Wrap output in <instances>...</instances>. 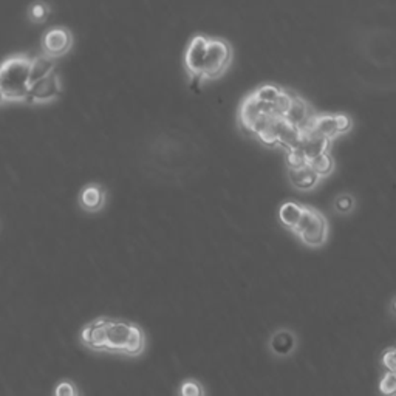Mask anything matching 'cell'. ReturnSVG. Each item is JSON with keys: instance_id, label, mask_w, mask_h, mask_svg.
<instances>
[{"instance_id": "obj_20", "label": "cell", "mask_w": 396, "mask_h": 396, "mask_svg": "<svg viewBox=\"0 0 396 396\" xmlns=\"http://www.w3.org/2000/svg\"><path fill=\"white\" fill-rule=\"evenodd\" d=\"M392 306H393V311L396 313V299H395V301H393V305H392Z\"/></svg>"}, {"instance_id": "obj_9", "label": "cell", "mask_w": 396, "mask_h": 396, "mask_svg": "<svg viewBox=\"0 0 396 396\" xmlns=\"http://www.w3.org/2000/svg\"><path fill=\"white\" fill-rule=\"evenodd\" d=\"M206 43H208V36L197 34L196 38H192L186 48V53H184V67H186V72L192 77V81L196 82L200 75L201 60H203L205 51H206Z\"/></svg>"}, {"instance_id": "obj_6", "label": "cell", "mask_w": 396, "mask_h": 396, "mask_svg": "<svg viewBox=\"0 0 396 396\" xmlns=\"http://www.w3.org/2000/svg\"><path fill=\"white\" fill-rule=\"evenodd\" d=\"M109 191L101 183H87L77 193V205L87 214H100L107 205Z\"/></svg>"}, {"instance_id": "obj_14", "label": "cell", "mask_w": 396, "mask_h": 396, "mask_svg": "<svg viewBox=\"0 0 396 396\" xmlns=\"http://www.w3.org/2000/svg\"><path fill=\"white\" fill-rule=\"evenodd\" d=\"M53 395L55 396H79L81 390L77 389V385L70 381V380H63L56 384L55 389H53Z\"/></svg>"}, {"instance_id": "obj_16", "label": "cell", "mask_w": 396, "mask_h": 396, "mask_svg": "<svg viewBox=\"0 0 396 396\" xmlns=\"http://www.w3.org/2000/svg\"><path fill=\"white\" fill-rule=\"evenodd\" d=\"M380 389L385 395H396V373L387 372L380 384Z\"/></svg>"}, {"instance_id": "obj_17", "label": "cell", "mask_w": 396, "mask_h": 396, "mask_svg": "<svg viewBox=\"0 0 396 396\" xmlns=\"http://www.w3.org/2000/svg\"><path fill=\"white\" fill-rule=\"evenodd\" d=\"M180 395L184 396H198V395H203V389H201L200 384L196 381H184L180 387Z\"/></svg>"}, {"instance_id": "obj_8", "label": "cell", "mask_w": 396, "mask_h": 396, "mask_svg": "<svg viewBox=\"0 0 396 396\" xmlns=\"http://www.w3.org/2000/svg\"><path fill=\"white\" fill-rule=\"evenodd\" d=\"M308 127L330 139H336L350 130L351 119L347 115H314Z\"/></svg>"}, {"instance_id": "obj_18", "label": "cell", "mask_w": 396, "mask_h": 396, "mask_svg": "<svg viewBox=\"0 0 396 396\" xmlns=\"http://www.w3.org/2000/svg\"><path fill=\"white\" fill-rule=\"evenodd\" d=\"M382 364L389 372L396 373V347L387 350L382 356Z\"/></svg>"}, {"instance_id": "obj_11", "label": "cell", "mask_w": 396, "mask_h": 396, "mask_svg": "<svg viewBox=\"0 0 396 396\" xmlns=\"http://www.w3.org/2000/svg\"><path fill=\"white\" fill-rule=\"evenodd\" d=\"M55 68H56L55 59L47 56V55L33 58L31 59V67H30V85L34 84L36 81H39V79L46 77L51 72H55Z\"/></svg>"}, {"instance_id": "obj_2", "label": "cell", "mask_w": 396, "mask_h": 396, "mask_svg": "<svg viewBox=\"0 0 396 396\" xmlns=\"http://www.w3.org/2000/svg\"><path fill=\"white\" fill-rule=\"evenodd\" d=\"M31 59L16 55L0 64V107L6 104L23 102L30 90Z\"/></svg>"}, {"instance_id": "obj_15", "label": "cell", "mask_w": 396, "mask_h": 396, "mask_svg": "<svg viewBox=\"0 0 396 396\" xmlns=\"http://www.w3.org/2000/svg\"><path fill=\"white\" fill-rule=\"evenodd\" d=\"M48 13H50L48 6L42 2L33 4L30 8V17L34 22H43L48 17Z\"/></svg>"}, {"instance_id": "obj_5", "label": "cell", "mask_w": 396, "mask_h": 396, "mask_svg": "<svg viewBox=\"0 0 396 396\" xmlns=\"http://www.w3.org/2000/svg\"><path fill=\"white\" fill-rule=\"evenodd\" d=\"M63 81H60L59 75L56 72H51L46 77H42L30 85L25 104L43 105L55 102L56 100H59V96L63 95Z\"/></svg>"}, {"instance_id": "obj_7", "label": "cell", "mask_w": 396, "mask_h": 396, "mask_svg": "<svg viewBox=\"0 0 396 396\" xmlns=\"http://www.w3.org/2000/svg\"><path fill=\"white\" fill-rule=\"evenodd\" d=\"M73 36L67 28L56 26V28L48 30L42 38V51L53 59L63 58L72 50Z\"/></svg>"}, {"instance_id": "obj_12", "label": "cell", "mask_w": 396, "mask_h": 396, "mask_svg": "<svg viewBox=\"0 0 396 396\" xmlns=\"http://www.w3.org/2000/svg\"><path fill=\"white\" fill-rule=\"evenodd\" d=\"M301 213L302 205L296 203V201H287V203L282 205L279 209V220L282 226H285L287 230L291 231L299 217H301Z\"/></svg>"}, {"instance_id": "obj_13", "label": "cell", "mask_w": 396, "mask_h": 396, "mask_svg": "<svg viewBox=\"0 0 396 396\" xmlns=\"http://www.w3.org/2000/svg\"><path fill=\"white\" fill-rule=\"evenodd\" d=\"M310 164H311V167L316 171V173L319 175L321 178L328 177V175L334 171V161H333V158H331L330 152L318 156V158H316V160H313Z\"/></svg>"}, {"instance_id": "obj_3", "label": "cell", "mask_w": 396, "mask_h": 396, "mask_svg": "<svg viewBox=\"0 0 396 396\" xmlns=\"http://www.w3.org/2000/svg\"><path fill=\"white\" fill-rule=\"evenodd\" d=\"M234 51L231 43L222 38H208L206 51L203 60H201V68L197 81H215L222 77L232 64Z\"/></svg>"}, {"instance_id": "obj_19", "label": "cell", "mask_w": 396, "mask_h": 396, "mask_svg": "<svg viewBox=\"0 0 396 396\" xmlns=\"http://www.w3.org/2000/svg\"><path fill=\"white\" fill-rule=\"evenodd\" d=\"M355 201L351 197H339L336 201V209L339 213H350L351 209H353Z\"/></svg>"}, {"instance_id": "obj_4", "label": "cell", "mask_w": 396, "mask_h": 396, "mask_svg": "<svg viewBox=\"0 0 396 396\" xmlns=\"http://www.w3.org/2000/svg\"><path fill=\"white\" fill-rule=\"evenodd\" d=\"M328 222L321 210L302 205L301 217L291 230L308 248H321L328 240Z\"/></svg>"}, {"instance_id": "obj_10", "label": "cell", "mask_w": 396, "mask_h": 396, "mask_svg": "<svg viewBox=\"0 0 396 396\" xmlns=\"http://www.w3.org/2000/svg\"><path fill=\"white\" fill-rule=\"evenodd\" d=\"M288 175L289 181L299 191H311L322 180L310 163L297 167H288Z\"/></svg>"}, {"instance_id": "obj_1", "label": "cell", "mask_w": 396, "mask_h": 396, "mask_svg": "<svg viewBox=\"0 0 396 396\" xmlns=\"http://www.w3.org/2000/svg\"><path fill=\"white\" fill-rule=\"evenodd\" d=\"M79 342L93 353L139 358L146 351V333L138 323L100 316L79 331Z\"/></svg>"}]
</instances>
